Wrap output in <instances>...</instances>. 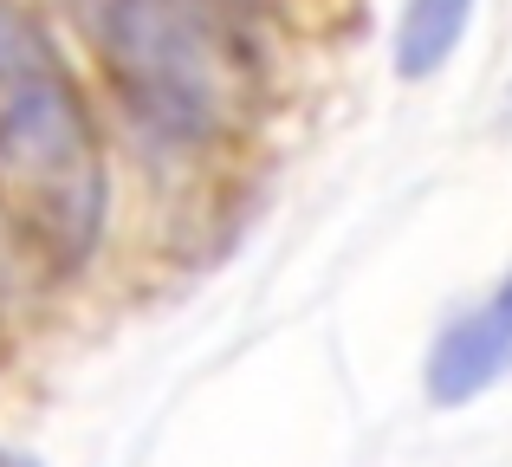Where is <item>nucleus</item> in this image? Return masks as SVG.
I'll return each instance as SVG.
<instances>
[{
  "label": "nucleus",
  "instance_id": "7ed1b4c3",
  "mask_svg": "<svg viewBox=\"0 0 512 467\" xmlns=\"http://www.w3.org/2000/svg\"><path fill=\"white\" fill-rule=\"evenodd\" d=\"M506 377H512V266L467 312H454L435 331V344L422 357V390L435 409H461L500 390Z\"/></svg>",
  "mask_w": 512,
  "mask_h": 467
},
{
  "label": "nucleus",
  "instance_id": "39448f33",
  "mask_svg": "<svg viewBox=\"0 0 512 467\" xmlns=\"http://www.w3.org/2000/svg\"><path fill=\"white\" fill-rule=\"evenodd\" d=\"M59 72L65 59H59V39L46 33V20L33 7H20V0H0V98Z\"/></svg>",
  "mask_w": 512,
  "mask_h": 467
},
{
  "label": "nucleus",
  "instance_id": "f03ea898",
  "mask_svg": "<svg viewBox=\"0 0 512 467\" xmlns=\"http://www.w3.org/2000/svg\"><path fill=\"white\" fill-rule=\"evenodd\" d=\"M0 215L39 273H78L111 228V163L72 72L0 98Z\"/></svg>",
  "mask_w": 512,
  "mask_h": 467
},
{
  "label": "nucleus",
  "instance_id": "20e7f679",
  "mask_svg": "<svg viewBox=\"0 0 512 467\" xmlns=\"http://www.w3.org/2000/svg\"><path fill=\"white\" fill-rule=\"evenodd\" d=\"M480 0H402L396 20V78L422 85V78L448 72V59L461 52L467 26H474Z\"/></svg>",
  "mask_w": 512,
  "mask_h": 467
},
{
  "label": "nucleus",
  "instance_id": "f257e3e1",
  "mask_svg": "<svg viewBox=\"0 0 512 467\" xmlns=\"http://www.w3.org/2000/svg\"><path fill=\"white\" fill-rule=\"evenodd\" d=\"M247 0H72L111 98L150 143L208 156L253 111Z\"/></svg>",
  "mask_w": 512,
  "mask_h": 467
},
{
  "label": "nucleus",
  "instance_id": "423d86ee",
  "mask_svg": "<svg viewBox=\"0 0 512 467\" xmlns=\"http://www.w3.org/2000/svg\"><path fill=\"white\" fill-rule=\"evenodd\" d=\"M0 467H46V461H39L33 448H7V442H0Z\"/></svg>",
  "mask_w": 512,
  "mask_h": 467
}]
</instances>
